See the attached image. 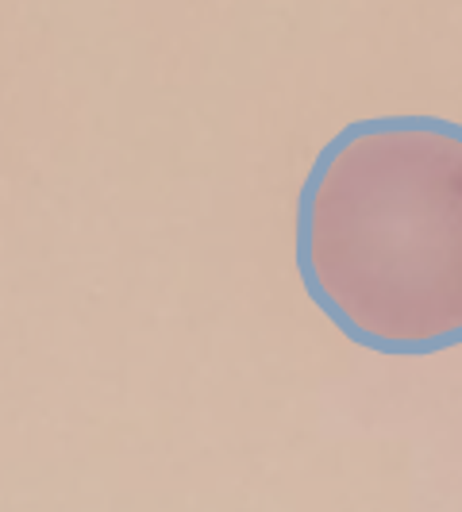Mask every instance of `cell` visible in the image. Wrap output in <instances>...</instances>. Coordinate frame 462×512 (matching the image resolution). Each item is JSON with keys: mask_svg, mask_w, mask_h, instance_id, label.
I'll return each instance as SVG.
<instances>
[{"mask_svg": "<svg viewBox=\"0 0 462 512\" xmlns=\"http://www.w3.org/2000/svg\"><path fill=\"white\" fill-rule=\"evenodd\" d=\"M293 266L343 339L385 359L462 347V124L362 116L308 166Z\"/></svg>", "mask_w": 462, "mask_h": 512, "instance_id": "6da1fadb", "label": "cell"}]
</instances>
